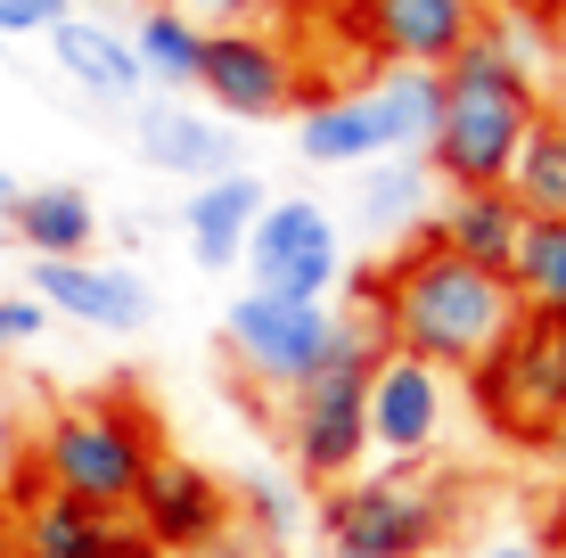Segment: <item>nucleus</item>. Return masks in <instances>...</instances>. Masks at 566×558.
I'll list each match as a JSON object with an SVG mask.
<instances>
[{"mask_svg":"<svg viewBox=\"0 0 566 558\" xmlns=\"http://www.w3.org/2000/svg\"><path fill=\"white\" fill-rule=\"evenodd\" d=\"M354 313L378 320V337L395 345V354H419V361H436L443 378H468L517 329V287L501 272H476V263L443 255L419 230L378 272L354 280Z\"/></svg>","mask_w":566,"mask_h":558,"instance_id":"1","label":"nucleus"},{"mask_svg":"<svg viewBox=\"0 0 566 558\" xmlns=\"http://www.w3.org/2000/svg\"><path fill=\"white\" fill-rule=\"evenodd\" d=\"M542 115L534 66L517 57V42L484 17V33L468 42L452 66L436 74V131H427V172L443 189H501Z\"/></svg>","mask_w":566,"mask_h":558,"instance_id":"2","label":"nucleus"},{"mask_svg":"<svg viewBox=\"0 0 566 558\" xmlns=\"http://www.w3.org/2000/svg\"><path fill=\"white\" fill-rule=\"evenodd\" d=\"M156 452H165V428H156V411L132 387L74 394L25 435L33 485L66 493V502H91L107 517L132 509V493H140V476L156 468Z\"/></svg>","mask_w":566,"mask_h":558,"instance_id":"3","label":"nucleus"},{"mask_svg":"<svg viewBox=\"0 0 566 558\" xmlns=\"http://www.w3.org/2000/svg\"><path fill=\"white\" fill-rule=\"evenodd\" d=\"M378 354H386L378 320L345 313V345L296 394H280V452L304 476V493H328L345 476H361V460H369V370H378Z\"/></svg>","mask_w":566,"mask_h":558,"instance_id":"4","label":"nucleus"},{"mask_svg":"<svg viewBox=\"0 0 566 558\" xmlns=\"http://www.w3.org/2000/svg\"><path fill=\"white\" fill-rule=\"evenodd\" d=\"M321 550L328 558H436L452 534V485H436L427 468H395L378 476H345L321 493Z\"/></svg>","mask_w":566,"mask_h":558,"instance_id":"5","label":"nucleus"},{"mask_svg":"<svg viewBox=\"0 0 566 558\" xmlns=\"http://www.w3.org/2000/svg\"><path fill=\"white\" fill-rule=\"evenodd\" d=\"M468 394H476L484 428H493L501 444L542 452L566 428V320L517 313V329L468 370Z\"/></svg>","mask_w":566,"mask_h":558,"instance_id":"6","label":"nucleus"},{"mask_svg":"<svg viewBox=\"0 0 566 558\" xmlns=\"http://www.w3.org/2000/svg\"><path fill=\"white\" fill-rule=\"evenodd\" d=\"M337 345H345V313L337 304H304V296H263V287H247V296H230V313H222L230 370H239L247 387H263V394H296Z\"/></svg>","mask_w":566,"mask_h":558,"instance_id":"7","label":"nucleus"},{"mask_svg":"<svg viewBox=\"0 0 566 558\" xmlns=\"http://www.w3.org/2000/svg\"><path fill=\"white\" fill-rule=\"evenodd\" d=\"M198 91L222 124H280L296 115L312 91H304V50L287 42L280 25H213L206 33V66H198Z\"/></svg>","mask_w":566,"mask_h":558,"instance_id":"8","label":"nucleus"},{"mask_svg":"<svg viewBox=\"0 0 566 558\" xmlns=\"http://www.w3.org/2000/svg\"><path fill=\"white\" fill-rule=\"evenodd\" d=\"M239 263H247V287H263V296L328 304L345 287V230L321 198H271L247 230Z\"/></svg>","mask_w":566,"mask_h":558,"instance_id":"9","label":"nucleus"},{"mask_svg":"<svg viewBox=\"0 0 566 558\" xmlns=\"http://www.w3.org/2000/svg\"><path fill=\"white\" fill-rule=\"evenodd\" d=\"M321 33H345L369 66L443 74L484 33V0H354V9H345L337 25H321Z\"/></svg>","mask_w":566,"mask_h":558,"instance_id":"10","label":"nucleus"},{"mask_svg":"<svg viewBox=\"0 0 566 558\" xmlns=\"http://www.w3.org/2000/svg\"><path fill=\"white\" fill-rule=\"evenodd\" d=\"M452 387L460 378H443L436 361L386 345L378 370H369V452L395 460V468H427L443 428H452Z\"/></svg>","mask_w":566,"mask_h":558,"instance_id":"11","label":"nucleus"},{"mask_svg":"<svg viewBox=\"0 0 566 558\" xmlns=\"http://www.w3.org/2000/svg\"><path fill=\"white\" fill-rule=\"evenodd\" d=\"M124 526L140 534V543L172 550V558L206 550V543H213V534H222V526H239V517H230V476H213L206 460L156 452V468L140 476V493H132Z\"/></svg>","mask_w":566,"mask_h":558,"instance_id":"12","label":"nucleus"},{"mask_svg":"<svg viewBox=\"0 0 566 558\" xmlns=\"http://www.w3.org/2000/svg\"><path fill=\"white\" fill-rule=\"evenodd\" d=\"M25 287L50 304L57 320L99 329V337H140L156 320V287L132 272V263H107V255H42L25 272Z\"/></svg>","mask_w":566,"mask_h":558,"instance_id":"13","label":"nucleus"},{"mask_svg":"<svg viewBox=\"0 0 566 558\" xmlns=\"http://www.w3.org/2000/svg\"><path fill=\"white\" fill-rule=\"evenodd\" d=\"M132 148H140L148 172H165V181L198 189L213 172H239V124H222V115H198L189 99H140L132 107Z\"/></svg>","mask_w":566,"mask_h":558,"instance_id":"14","label":"nucleus"},{"mask_svg":"<svg viewBox=\"0 0 566 558\" xmlns=\"http://www.w3.org/2000/svg\"><path fill=\"white\" fill-rule=\"evenodd\" d=\"M42 42H50V66L66 74L83 99H99L115 115H132L148 99V74H140V57H132V33H115L107 17H57Z\"/></svg>","mask_w":566,"mask_h":558,"instance_id":"15","label":"nucleus"},{"mask_svg":"<svg viewBox=\"0 0 566 558\" xmlns=\"http://www.w3.org/2000/svg\"><path fill=\"white\" fill-rule=\"evenodd\" d=\"M427 239H436L443 255L476 263V272H501V280H510L517 239H525V206L510 198V181H501V189H443L436 214H427Z\"/></svg>","mask_w":566,"mask_h":558,"instance_id":"16","label":"nucleus"},{"mask_svg":"<svg viewBox=\"0 0 566 558\" xmlns=\"http://www.w3.org/2000/svg\"><path fill=\"white\" fill-rule=\"evenodd\" d=\"M263 206H271V181L247 172V165L189 189L181 198V239H189V255H198V272H230V263L247 255V230H255Z\"/></svg>","mask_w":566,"mask_h":558,"instance_id":"17","label":"nucleus"},{"mask_svg":"<svg viewBox=\"0 0 566 558\" xmlns=\"http://www.w3.org/2000/svg\"><path fill=\"white\" fill-rule=\"evenodd\" d=\"M436 172H427V157H369L361 165V189H354V222L369 230V239L395 255V246H411L427 214H436Z\"/></svg>","mask_w":566,"mask_h":558,"instance_id":"18","label":"nucleus"},{"mask_svg":"<svg viewBox=\"0 0 566 558\" xmlns=\"http://www.w3.org/2000/svg\"><path fill=\"white\" fill-rule=\"evenodd\" d=\"M354 107L378 140V157H427V131H436V74L419 66H369L354 83Z\"/></svg>","mask_w":566,"mask_h":558,"instance_id":"19","label":"nucleus"},{"mask_svg":"<svg viewBox=\"0 0 566 558\" xmlns=\"http://www.w3.org/2000/svg\"><path fill=\"white\" fill-rule=\"evenodd\" d=\"M115 534H124V517L33 485L25 509H17V526H9V558H107Z\"/></svg>","mask_w":566,"mask_h":558,"instance_id":"20","label":"nucleus"},{"mask_svg":"<svg viewBox=\"0 0 566 558\" xmlns=\"http://www.w3.org/2000/svg\"><path fill=\"white\" fill-rule=\"evenodd\" d=\"M0 230H9L33 263L42 255H91V246H99V206H91L83 181H25V198H17V214Z\"/></svg>","mask_w":566,"mask_h":558,"instance_id":"21","label":"nucleus"},{"mask_svg":"<svg viewBox=\"0 0 566 558\" xmlns=\"http://www.w3.org/2000/svg\"><path fill=\"white\" fill-rule=\"evenodd\" d=\"M206 17H189L181 0H148L140 17H132V57H140L148 91H165V99H181V91H198V66H206Z\"/></svg>","mask_w":566,"mask_h":558,"instance_id":"22","label":"nucleus"},{"mask_svg":"<svg viewBox=\"0 0 566 558\" xmlns=\"http://www.w3.org/2000/svg\"><path fill=\"white\" fill-rule=\"evenodd\" d=\"M230 517H239L255 543H271V550H304V526H312V493H304V476L296 468H239L230 476Z\"/></svg>","mask_w":566,"mask_h":558,"instance_id":"23","label":"nucleus"},{"mask_svg":"<svg viewBox=\"0 0 566 558\" xmlns=\"http://www.w3.org/2000/svg\"><path fill=\"white\" fill-rule=\"evenodd\" d=\"M510 198L525 206V222H566V115L551 107L534 115V131L510 165Z\"/></svg>","mask_w":566,"mask_h":558,"instance_id":"24","label":"nucleus"},{"mask_svg":"<svg viewBox=\"0 0 566 558\" xmlns=\"http://www.w3.org/2000/svg\"><path fill=\"white\" fill-rule=\"evenodd\" d=\"M510 287H517V313L566 320V222H525Z\"/></svg>","mask_w":566,"mask_h":558,"instance_id":"25","label":"nucleus"},{"mask_svg":"<svg viewBox=\"0 0 566 558\" xmlns=\"http://www.w3.org/2000/svg\"><path fill=\"white\" fill-rule=\"evenodd\" d=\"M50 320H57V313L33 296V287H9V296H0V354H25V345H42Z\"/></svg>","mask_w":566,"mask_h":558,"instance_id":"26","label":"nucleus"},{"mask_svg":"<svg viewBox=\"0 0 566 558\" xmlns=\"http://www.w3.org/2000/svg\"><path fill=\"white\" fill-rule=\"evenodd\" d=\"M57 17H74V0H0V33L25 42V33H50Z\"/></svg>","mask_w":566,"mask_h":558,"instance_id":"27","label":"nucleus"},{"mask_svg":"<svg viewBox=\"0 0 566 558\" xmlns=\"http://www.w3.org/2000/svg\"><path fill=\"white\" fill-rule=\"evenodd\" d=\"M263 9H271V25H296V33L312 25V33H321V25H337L354 0H263Z\"/></svg>","mask_w":566,"mask_h":558,"instance_id":"28","label":"nucleus"},{"mask_svg":"<svg viewBox=\"0 0 566 558\" xmlns=\"http://www.w3.org/2000/svg\"><path fill=\"white\" fill-rule=\"evenodd\" d=\"M189 558H280V550H271V543H255L247 526H222L206 550H189Z\"/></svg>","mask_w":566,"mask_h":558,"instance_id":"29","label":"nucleus"},{"mask_svg":"<svg viewBox=\"0 0 566 558\" xmlns=\"http://www.w3.org/2000/svg\"><path fill=\"white\" fill-rule=\"evenodd\" d=\"M476 558H558V550L534 543V534H493V543H476Z\"/></svg>","mask_w":566,"mask_h":558,"instance_id":"30","label":"nucleus"},{"mask_svg":"<svg viewBox=\"0 0 566 558\" xmlns=\"http://www.w3.org/2000/svg\"><path fill=\"white\" fill-rule=\"evenodd\" d=\"M17 460H25V428H17V402L0 394V476H9Z\"/></svg>","mask_w":566,"mask_h":558,"instance_id":"31","label":"nucleus"},{"mask_svg":"<svg viewBox=\"0 0 566 558\" xmlns=\"http://www.w3.org/2000/svg\"><path fill=\"white\" fill-rule=\"evenodd\" d=\"M107 558H172V550H156V543H140V534L124 526V534H115V550H107Z\"/></svg>","mask_w":566,"mask_h":558,"instance_id":"32","label":"nucleus"},{"mask_svg":"<svg viewBox=\"0 0 566 558\" xmlns=\"http://www.w3.org/2000/svg\"><path fill=\"white\" fill-rule=\"evenodd\" d=\"M17 198H25V181H17V172H0V222L17 214Z\"/></svg>","mask_w":566,"mask_h":558,"instance_id":"33","label":"nucleus"},{"mask_svg":"<svg viewBox=\"0 0 566 558\" xmlns=\"http://www.w3.org/2000/svg\"><path fill=\"white\" fill-rule=\"evenodd\" d=\"M542 452H551V460H558V468H566V428H558V435H551V444H542Z\"/></svg>","mask_w":566,"mask_h":558,"instance_id":"34","label":"nucleus"},{"mask_svg":"<svg viewBox=\"0 0 566 558\" xmlns=\"http://www.w3.org/2000/svg\"><path fill=\"white\" fill-rule=\"evenodd\" d=\"M287 558H328V550H287Z\"/></svg>","mask_w":566,"mask_h":558,"instance_id":"35","label":"nucleus"}]
</instances>
